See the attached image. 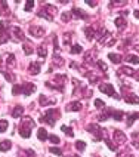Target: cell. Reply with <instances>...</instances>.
<instances>
[{
	"label": "cell",
	"mask_w": 139,
	"mask_h": 157,
	"mask_svg": "<svg viewBox=\"0 0 139 157\" xmlns=\"http://www.w3.org/2000/svg\"><path fill=\"white\" fill-rule=\"evenodd\" d=\"M5 25H6V22H0V44L6 43L11 39V31H8L5 28Z\"/></svg>",
	"instance_id": "4"
},
{
	"label": "cell",
	"mask_w": 139,
	"mask_h": 157,
	"mask_svg": "<svg viewBox=\"0 0 139 157\" xmlns=\"http://www.w3.org/2000/svg\"><path fill=\"white\" fill-rule=\"evenodd\" d=\"M61 130L65 132V133H67V137H70V138H73V137H74V130H73L71 127H68V126H61Z\"/></svg>",
	"instance_id": "23"
},
{
	"label": "cell",
	"mask_w": 139,
	"mask_h": 157,
	"mask_svg": "<svg viewBox=\"0 0 139 157\" xmlns=\"http://www.w3.org/2000/svg\"><path fill=\"white\" fill-rule=\"evenodd\" d=\"M71 16H73V13H68V12H65V13H62V21H64V22H67V21H68L70 18H71Z\"/></svg>",
	"instance_id": "37"
},
{
	"label": "cell",
	"mask_w": 139,
	"mask_h": 157,
	"mask_svg": "<svg viewBox=\"0 0 139 157\" xmlns=\"http://www.w3.org/2000/svg\"><path fill=\"white\" fill-rule=\"evenodd\" d=\"M98 67H99V68H101L102 71H107V65H105L102 61H98Z\"/></svg>",
	"instance_id": "41"
},
{
	"label": "cell",
	"mask_w": 139,
	"mask_h": 157,
	"mask_svg": "<svg viewBox=\"0 0 139 157\" xmlns=\"http://www.w3.org/2000/svg\"><path fill=\"white\" fill-rule=\"evenodd\" d=\"M22 113H24V107H22V105H16V107L13 108V111H12V117L18 119V117L22 116Z\"/></svg>",
	"instance_id": "13"
},
{
	"label": "cell",
	"mask_w": 139,
	"mask_h": 157,
	"mask_svg": "<svg viewBox=\"0 0 139 157\" xmlns=\"http://www.w3.org/2000/svg\"><path fill=\"white\" fill-rule=\"evenodd\" d=\"M104 105H105L104 101H101V99H95V107H96V108H101V107H104Z\"/></svg>",
	"instance_id": "38"
},
{
	"label": "cell",
	"mask_w": 139,
	"mask_h": 157,
	"mask_svg": "<svg viewBox=\"0 0 139 157\" xmlns=\"http://www.w3.org/2000/svg\"><path fill=\"white\" fill-rule=\"evenodd\" d=\"M15 64V56L13 55H9L8 56V65H13Z\"/></svg>",
	"instance_id": "40"
},
{
	"label": "cell",
	"mask_w": 139,
	"mask_h": 157,
	"mask_svg": "<svg viewBox=\"0 0 139 157\" xmlns=\"http://www.w3.org/2000/svg\"><path fill=\"white\" fill-rule=\"evenodd\" d=\"M22 48H24V51H25V54H27V55H31V54L34 52V49L28 44V42H24V43H22Z\"/></svg>",
	"instance_id": "26"
},
{
	"label": "cell",
	"mask_w": 139,
	"mask_h": 157,
	"mask_svg": "<svg viewBox=\"0 0 139 157\" xmlns=\"http://www.w3.org/2000/svg\"><path fill=\"white\" fill-rule=\"evenodd\" d=\"M12 33L15 34L16 40H25L24 39V33H22V30L19 27H12Z\"/></svg>",
	"instance_id": "15"
},
{
	"label": "cell",
	"mask_w": 139,
	"mask_h": 157,
	"mask_svg": "<svg viewBox=\"0 0 139 157\" xmlns=\"http://www.w3.org/2000/svg\"><path fill=\"white\" fill-rule=\"evenodd\" d=\"M68 157H70V156H68ZM71 157H79V156H71Z\"/></svg>",
	"instance_id": "44"
},
{
	"label": "cell",
	"mask_w": 139,
	"mask_h": 157,
	"mask_svg": "<svg viewBox=\"0 0 139 157\" xmlns=\"http://www.w3.org/2000/svg\"><path fill=\"white\" fill-rule=\"evenodd\" d=\"M8 126H9L8 120H0V133H3L8 129Z\"/></svg>",
	"instance_id": "29"
},
{
	"label": "cell",
	"mask_w": 139,
	"mask_h": 157,
	"mask_svg": "<svg viewBox=\"0 0 139 157\" xmlns=\"http://www.w3.org/2000/svg\"><path fill=\"white\" fill-rule=\"evenodd\" d=\"M2 73H3V76H5V79H6L8 82H12V83L15 82V79H16V77H15L12 73H8V71H2Z\"/></svg>",
	"instance_id": "28"
},
{
	"label": "cell",
	"mask_w": 139,
	"mask_h": 157,
	"mask_svg": "<svg viewBox=\"0 0 139 157\" xmlns=\"http://www.w3.org/2000/svg\"><path fill=\"white\" fill-rule=\"evenodd\" d=\"M76 148H77L79 151H84L86 142H84V141H77V142H76Z\"/></svg>",
	"instance_id": "30"
},
{
	"label": "cell",
	"mask_w": 139,
	"mask_h": 157,
	"mask_svg": "<svg viewBox=\"0 0 139 157\" xmlns=\"http://www.w3.org/2000/svg\"><path fill=\"white\" fill-rule=\"evenodd\" d=\"M133 13H135V16H136V18H138V19H139V11H135V12H133Z\"/></svg>",
	"instance_id": "43"
},
{
	"label": "cell",
	"mask_w": 139,
	"mask_h": 157,
	"mask_svg": "<svg viewBox=\"0 0 139 157\" xmlns=\"http://www.w3.org/2000/svg\"><path fill=\"white\" fill-rule=\"evenodd\" d=\"M49 150H51V153H53V154H56V156H62V150H61V148H56V147H51Z\"/></svg>",
	"instance_id": "33"
},
{
	"label": "cell",
	"mask_w": 139,
	"mask_h": 157,
	"mask_svg": "<svg viewBox=\"0 0 139 157\" xmlns=\"http://www.w3.org/2000/svg\"><path fill=\"white\" fill-rule=\"evenodd\" d=\"M105 142H107V145L110 147V150H112V151H115V145H114V144H112V142H111V141H110L108 138H105Z\"/></svg>",
	"instance_id": "39"
},
{
	"label": "cell",
	"mask_w": 139,
	"mask_h": 157,
	"mask_svg": "<svg viewBox=\"0 0 139 157\" xmlns=\"http://www.w3.org/2000/svg\"><path fill=\"white\" fill-rule=\"evenodd\" d=\"M83 52V48L80 46V44H74V46L71 48V54H81Z\"/></svg>",
	"instance_id": "32"
},
{
	"label": "cell",
	"mask_w": 139,
	"mask_h": 157,
	"mask_svg": "<svg viewBox=\"0 0 139 157\" xmlns=\"http://www.w3.org/2000/svg\"><path fill=\"white\" fill-rule=\"evenodd\" d=\"M36 91V84L34 83H22V94L25 96H30Z\"/></svg>",
	"instance_id": "6"
},
{
	"label": "cell",
	"mask_w": 139,
	"mask_h": 157,
	"mask_svg": "<svg viewBox=\"0 0 139 157\" xmlns=\"http://www.w3.org/2000/svg\"><path fill=\"white\" fill-rule=\"evenodd\" d=\"M87 130L95 135V141H101V139L104 138V137H102V135H104V129L99 127V125H96V123L89 125V126H87Z\"/></svg>",
	"instance_id": "2"
},
{
	"label": "cell",
	"mask_w": 139,
	"mask_h": 157,
	"mask_svg": "<svg viewBox=\"0 0 139 157\" xmlns=\"http://www.w3.org/2000/svg\"><path fill=\"white\" fill-rule=\"evenodd\" d=\"M127 62H132V64H139V56H135V55H127Z\"/></svg>",
	"instance_id": "31"
},
{
	"label": "cell",
	"mask_w": 139,
	"mask_h": 157,
	"mask_svg": "<svg viewBox=\"0 0 139 157\" xmlns=\"http://www.w3.org/2000/svg\"><path fill=\"white\" fill-rule=\"evenodd\" d=\"M11 147H12V142H11L9 139H6V141H0V151L6 153V151L11 150Z\"/></svg>",
	"instance_id": "14"
},
{
	"label": "cell",
	"mask_w": 139,
	"mask_h": 157,
	"mask_svg": "<svg viewBox=\"0 0 139 157\" xmlns=\"http://www.w3.org/2000/svg\"><path fill=\"white\" fill-rule=\"evenodd\" d=\"M86 3H87L89 6H92V8H95V6H96V2H90V0H86Z\"/></svg>",
	"instance_id": "42"
},
{
	"label": "cell",
	"mask_w": 139,
	"mask_h": 157,
	"mask_svg": "<svg viewBox=\"0 0 139 157\" xmlns=\"http://www.w3.org/2000/svg\"><path fill=\"white\" fill-rule=\"evenodd\" d=\"M71 13L77 15V18H81V19H87V13H86V12H83V11H80L79 8H74Z\"/></svg>",
	"instance_id": "17"
},
{
	"label": "cell",
	"mask_w": 139,
	"mask_h": 157,
	"mask_svg": "<svg viewBox=\"0 0 139 157\" xmlns=\"http://www.w3.org/2000/svg\"><path fill=\"white\" fill-rule=\"evenodd\" d=\"M84 33H86V36H87L89 40H92V39L95 37V30L92 28V27H86V28H84Z\"/></svg>",
	"instance_id": "24"
},
{
	"label": "cell",
	"mask_w": 139,
	"mask_h": 157,
	"mask_svg": "<svg viewBox=\"0 0 139 157\" xmlns=\"http://www.w3.org/2000/svg\"><path fill=\"white\" fill-rule=\"evenodd\" d=\"M19 94H22V84L21 86L19 84H15L12 87V95H19Z\"/></svg>",
	"instance_id": "27"
},
{
	"label": "cell",
	"mask_w": 139,
	"mask_h": 157,
	"mask_svg": "<svg viewBox=\"0 0 139 157\" xmlns=\"http://www.w3.org/2000/svg\"><path fill=\"white\" fill-rule=\"evenodd\" d=\"M48 139H51L53 144H59V142H61V139H59L56 135H49V138H48Z\"/></svg>",
	"instance_id": "35"
},
{
	"label": "cell",
	"mask_w": 139,
	"mask_h": 157,
	"mask_svg": "<svg viewBox=\"0 0 139 157\" xmlns=\"http://www.w3.org/2000/svg\"><path fill=\"white\" fill-rule=\"evenodd\" d=\"M30 34L34 36V37H41L44 34V28H41V27H31L30 28Z\"/></svg>",
	"instance_id": "9"
},
{
	"label": "cell",
	"mask_w": 139,
	"mask_h": 157,
	"mask_svg": "<svg viewBox=\"0 0 139 157\" xmlns=\"http://www.w3.org/2000/svg\"><path fill=\"white\" fill-rule=\"evenodd\" d=\"M136 119H139V113H133V114H130V116L127 117V123H126V125H127V126L130 127V126L133 125V122H135Z\"/></svg>",
	"instance_id": "22"
},
{
	"label": "cell",
	"mask_w": 139,
	"mask_h": 157,
	"mask_svg": "<svg viewBox=\"0 0 139 157\" xmlns=\"http://www.w3.org/2000/svg\"><path fill=\"white\" fill-rule=\"evenodd\" d=\"M99 91H101V92H104V94H107V95H110V96H114V98L120 99V96H119L117 94H115V91H114V86H112V84H110V83H107V84H101Z\"/></svg>",
	"instance_id": "5"
},
{
	"label": "cell",
	"mask_w": 139,
	"mask_h": 157,
	"mask_svg": "<svg viewBox=\"0 0 139 157\" xmlns=\"http://www.w3.org/2000/svg\"><path fill=\"white\" fill-rule=\"evenodd\" d=\"M120 71H121V73H124V74H127V76H129V74H135V71H133L132 68H127V67H123V68H121Z\"/></svg>",
	"instance_id": "34"
},
{
	"label": "cell",
	"mask_w": 139,
	"mask_h": 157,
	"mask_svg": "<svg viewBox=\"0 0 139 157\" xmlns=\"http://www.w3.org/2000/svg\"><path fill=\"white\" fill-rule=\"evenodd\" d=\"M18 156H19V157H34L36 154H34L33 150H19Z\"/></svg>",
	"instance_id": "16"
},
{
	"label": "cell",
	"mask_w": 139,
	"mask_h": 157,
	"mask_svg": "<svg viewBox=\"0 0 139 157\" xmlns=\"http://www.w3.org/2000/svg\"><path fill=\"white\" fill-rule=\"evenodd\" d=\"M30 74H39L40 73V62H31L28 67Z\"/></svg>",
	"instance_id": "11"
},
{
	"label": "cell",
	"mask_w": 139,
	"mask_h": 157,
	"mask_svg": "<svg viewBox=\"0 0 139 157\" xmlns=\"http://www.w3.org/2000/svg\"><path fill=\"white\" fill-rule=\"evenodd\" d=\"M34 127V122H33V119L31 117H24L22 119V122L19 123V135L22 137V138H30V135H31V129Z\"/></svg>",
	"instance_id": "1"
},
{
	"label": "cell",
	"mask_w": 139,
	"mask_h": 157,
	"mask_svg": "<svg viewBox=\"0 0 139 157\" xmlns=\"http://www.w3.org/2000/svg\"><path fill=\"white\" fill-rule=\"evenodd\" d=\"M115 25H117V28H124L126 27V19L123 16H117V19H115Z\"/></svg>",
	"instance_id": "20"
},
{
	"label": "cell",
	"mask_w": 139,
	"mask_h": 157,
	"mask_svg": "<svg viewBox=\"0 0 139 157\" xmlns=\"http://www.w3.org/2000/svg\"><path fill=\"white\" fill-rule=\"evenodd\" d=\"M126 102L127 104H139V96H136V95H127L126 96Z\"/></svg>",
	"instance_id": "21"
},
{
	"label": "cell",
	"mask_w": 139,
	"mask_h": 157,
	"mask_svg": "<svg viewBox=\"0 0 139 157\" xmlns=\"http://www.w3.org/2000/svg\"><path fill=\"white\" fill-rule=\"evenodd\" d=\"M114 139H115V142L117 144H123V142H126V135L121 132V130H114Z\"/></svg>",
	"instance_id": "7"
},
{
	"label": "cell",
	"mask_w": 139,
	"mask_h": 157,
	"mask_svg": "<svg viewBox=\"0 0 139 157\" xmlns=\"http://www.w3.org/2000/svg\"><path fill=\"white\" fill-rule=\"evenodd\" d=\"M108 58H110L114 64H120V62H121V56H120V55H115V54H108Z\"/></svg>",
	"instance_id": "25"
},
{
	"label": "cell",
	"mask_w": 139,
	"mask_h": 157,
	"mask_svg": "<svg viewBox=\"0 0 139 157\" xmlns=\"http://www.w3.org/2000/svg\"><path fill=\"white\" fill-rule=\"evenodd\" d=\"M33 6H34V2H33V0H28L27 5H25V11H27V12H28V11H31V9H33Z\"/></svg>",
	"instance_id": "36"
},
{
	"label": "cell",
	"mask_w": 139,
	"mask_h": 157,
	"mask_svg": "<svg viewBox=\"0 0 139 157\" xmlns=\"http://www.w3.org/2000/svg\"><path fill=\"white\" fill-rule=\"evenodd\" d=\"M108 116H111L114 120H117V122H120L121 119H123V111L121 110H111V111H108Z\"/></svg>",
	"instance_id": "8"
},
{
	"label": "cell",
	"mask_w": 139,
	"mask_h": 157,
	"mask_svg": "<svg viewBox=\"0 0 139 157\" xmlns=\"http://www.w3.org/2000/svg\"><path fill=\"white\" fill-rule=\"evenodd\" d=\"M49 104H56L55 99H48L44 95H40V105H49Z\"/></svg>",
	"instance_id": "19"
},
{
	"label": "cell",
	"mask_w": 139,
	"mask_h": 157,
	"mask_svg": "<svg viewBox=\"0 0 139 157\" xmlns=\"http://www.w3.org/2000/svg\"><path fill=\"white\" fill-rule=\"evenodd\" d=\"M37 138L40 139V141H46L49 138V133L46 132V129L44 127H40L39 130H37Z\"/></svg>",
	"instance_id": "12"
},
{
	"label": "cell",
	"mask_w": 139,
	"mask_h": 157,
	"mask_svg": "<svg viewBox=\"0 0 139 157\" xmlns=\"http://www.w3.org/2000/svg\"><path fill=\"white\" fill-rule=\"evenodd\" d=\"M67 108H68L70 111H80V110H81V102H80V101H73V102H70V104L67 105Z\"/></svg>",
	"instance_id": "10"
},
{
	"label": "cell",
	"mask_w": 139,
	"mask_h": 157,
	"mask_svg": "<svg viewBox=\"0 0 139 157\" xmlns=\"http://www.w3.org/2000/svg\"><path fill=\"white\" fill-rule=\"evenodd\" d=\"M37 54H39L40 58H44V56H46V54H48V49H46V43L40 44L39 49H37Z\"/></svg>",
	"instance_id": "18"
},
{
	"label": "cell",
	"mask_w": 139,
	"mask_h": 157,
	"mask_svg": "<svg viewBox=\"0 0 139 157\" xmlns=\"http://www.w3.org/2000/svg\"><path fill=\"white\" fill-rule=\"evenodd\" d=\"M59 117V110H55V108H52V110H46V122L49 123V126H55V120Z\"/></svg>",
	"instance_id": "3"
}]
</instances>
